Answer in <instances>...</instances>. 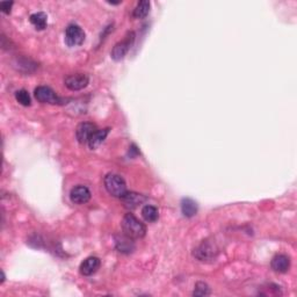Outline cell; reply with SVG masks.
<instances>
[{"label":"cell","mask_w":297,"mask_h":297,"mask_svg":"<svg viewBox=\"0 0 297 297\" xmlns=\"http://www.w3.org/2000/svg\"><path fill=\"white\" fill-rule=\"evenodd\" d=\"M85 41V33L77 24H70L65 30V43L69 47H78Z\"/></svg>","instance_id":"obj_6"},{"label":"cell","mask_w":297,"mask_h":297,"mask_svg":"<svg viewBox=\"0 0 297 297\" xmlns=\"http://www.w3.org/2000/svg\"><path fill=\"white\" fill-rule=\"evenodd\" d=\"M98 128L94 123L92 122H83L77 127L76 129V137L78 142L80 144L88 143V140L91 139V136L97 132Z\"/></svg>","instance_id":"obj_8"},{"label":"cell","mask_w":297,"mask_h":297,"mask_svg":"<svg viewBox=\"0 0 297 297\" xmlns=\"http://www.w3.org/2000/svg\"><path fill=\"white\" fill-rule=\"evenodd\" d=\"M123 233L133 239L143 238L147 233L146 225L133 214H127L122 220Z\"/></svg>","instance_id":"obj_1"},{"label":"cell","mask_w":297,"mask_h":297,"mask_svg":"<svg viewBox=\"0 0 297 297\" xmlns=\"http://www.w3.org/2000/svg\"><path fill=\"white\" fill-rule=\"evenodd\" d=\"M150 2L147 1V0H142L137 3L136 8L134 9L133 15L136 19H144V17L148 16V14L150 13Z\"/></svg>","instance_id":"obj_17"},{"label":"cell","mask_w":297,"mask_h":297,"mask_svg":"<svg viewBox=\"0 0 297 297\" xmlns=\"http://www.w3.org/2000/svg\"><path fill=\"white\" fill-rule=\"evenodd\" d=\"M115 246L116 250L121 253H126V254H130L135 251L136 246L135 243H134V239L130 238L125 233L122 235H119L115 237Z\"/></svg>","instance_id":"obj_10"},{"label":"cell","mask_w":297,"mask_h":297,"mask_svg":"<svg viewBox=\"0 0 297 297\" xmlns=\"http://www.w3.org/2000/svg\"><path fill=\"white\" fill-rule=\"evenodd\" d=\"M30 22L37 30H43L47 28L48 16L43 12H37L30 15Z\"/></svg>","instance_id":"obj_16"},{"label":"cell","mask_w":297,"mask_h":297,"mask_svg":"<svg viewBox=\"0 0 297 297\" xmlns=\"http://www.w3.org/2000/svg\"><path fill=\"white\" fill-rule=\"evenodd\" d=\"M15 99H16V101L19 102L20 105L26 106V107H27V106H30V104H31L30 95H29V93H28V92L26 90L17 91L16 93H15Z\"/></svg>","instance_id":"obj_19"},{"label":"cell","mask_w":297,"mask_h":297,"mask_svg":"<svg viewBox=\"0 0 297 297\" xmlns=\"http://www.w3.org/2000/svg\"><path fill=\"white\" fill-rule=\"evenodd\" d=\"M105 188L112 196L119 197L121 199L123 195L127 193V185L126 181L123 180L121 175L114 174V173H109L105 176Z\"/></svg>","instance_id":"obj_2"},{"label":"cell","mask_w":297,"mask_h":297,"mask_svg":"<svg viewBox=\"0 0 297 297\" xmlns=\"http://www.w3.org/2000/svg\"><path fill=\"white\" fill-rule=\"evenodd\" d=\"M142 216L148 223H154L159 218V211L153 206H146L142 209Z\"/></svg>","instance_id":"obj_18"},{"label":"cell","mask_w":297,"mask_h":297,"mask_svg":"<svg viewBox=\"0 0 297 297\" xmlns=\"http://www.w3.org/2000/svg\"><path fill=\"white\" fill-rule=\"evenodd\" d=\"M109 134V128H106V129H101V130H97L93 135L91 136V139L88 140V147H90V148H92V150H95L98 147H100L102 142L106 140V137H107V135Z\"/></svg>","instance_id":"obj_14"},{"label":"cell","mask_w":297,"mask_h":297,"mask_svg":"<svg viewBox=\"0 0 297 297\" xmlns=\"http://www.w3.org/2000/svg\"><path fill=\"white\" fill-rule=\"evenodd\" d=\"M121 200L127 209L133 210V209H136L137 207H140L141 204H143L144 202H146L147 197L141 195V194H137V193L127 192L125 195H123V197H121Z\"/></svg>","instance_id":"obj_12"},{"label":"cell","mask_w":297,"mask_h":297,"mask_svg":"<svg viewBox=\"0 0 297 297\" xmlns=\"http://www.w3.org/2000/svg\"><path fill=\"white\" fill-rule=\"evenodd\" d=\"M88 83H90V78H88L87 74H84V73L70 74V76L66 77L64 80L65 86L71 91L84 90L85 87H87Z\"/></svg>","instance_id":"obj_7"},{"label":"cell","mask_w":297,"mask_h":297,"mask_svg":"<svg viewBox=\"0 0 297 297\" xmlns=\"http://www.w3.org/2000/svg\"><path fill=\"white\" fill-rule=\"evenodd\" d=\"M271 266L278 273H287L291 268V258L286 254H277L272 260Z\"/></svg>","instance_id":"obj_13"},{"label":"cell","mask_w":297,"mask_h":297,"mask_svg":"<svg viewBox=\"0 0 297 297\" xmlns=\"http://www.w3.org/2000/svg\"><path fill=\"white\" fill-rule=\"evenodd\" d=\"M134 41H135V34L132 31V33L127 35L125 40L115 44V47L112 50V58L114 61H121V59L125 58L130 48H132Z\"/></svg>","instance_id":"obj_5"},{"label":"cell","mask_w":297,"mask_h":297,"mask_svg":"<svg viewBox=\"0 0 297 297\" xmlns=\"http://www.w3.org/2000/svg\"><path fill=\"white\" fill-rule=\"evenodd\" d=\"M181 213L185 217L195 216L197 214V203L189 197H185L181 201Z\"/></svg>","instance_id":"obj_15"},{"label":"cell","mask_w":297,"mask_h":297,"mask_svg":"<svg viewBox=\"0 0 297 297\" xmlns=\"http://www.w3.org/2000/svg\"><path fill=\"white\" fill-rule=\"evenodd\" d=\"M217 254V246L215 245V243H211L209 240L203 242L199 247L194 250V257L200 261H213L216 259Z\"/></svg>","instance_id":"obj_3"},{"label":"cell","mask_w":297,"mask_h":297,"mask_svg":"<svg viewBox=\"0 0 297 297\" xmlns=\"http://www.w3.org/2000/svg\"><path fill=\"white\" fill-rule=\"evenodd\" d=\"M13 1H2L0 2V8H1V12L5 14H9L10 9H12L13 6Z\"/></svg>","instance_id":"obj_21"},{"label":"cell","mask_w":297,"mask_h":297,"mask_svg":"<svg viewBox=\"0 0 297 297\" xmlns=\"http://www.w3.org/2000/svg\"><path fill=\"white\" fill-rule=\"evenodd\" d=\"M101 261L97 257H90L87 259H85L83 263L80 264V273L85 275V277H91L94 273H97L99 268H100Z\"/></svg>","instance_id":"obj_11"},{"label":"cell","mask_w":297,"mask_h":297,"mask_svg":"<svg viewBox=\"0 0 297 297\" xmlns=\"http://www.w3.org/2000/svg\"><path fill=\"white\" fill-rule=\"evenodd\" d=\"M35 98L37 101L42 102V104H49V105H62L63 99L58 97L55 93L54 90H51L48 86H38L35 90Z\"/></svg>","instance_id":"obj_4"},{"label":"cell","mask_w":297,"mask_h":297,"mask_svg":"<svg viewBox=\"0 0 297 297\" xmlns=\"http://www.w3.org/2000/svg\"><path fill=\"white\" fill-rule=\"evenodd\" d=\"M70 199L76 204H85L91 200V192L86 186H76L70 192Z\"/></svg>","instance_id":"obj_9"},{"label":"cell","mask_w":297,"mask_h":297,"mask_svg":"<svg viewBox=\"0 0 297 297\" xmlns=\"http://www.w3.org/2000/svg\"><path fill=\"white\" fill-rule=\"evenodd\" d=\"M193 295L200 296V297L210 295L209 286H208L207 284H204V282H197V284L195 285V289H194Z\"/></svg>","instance_id":"obj_20"}]
</instances>
